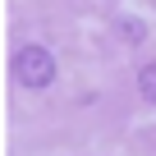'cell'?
Segmentation results:
<instances>
[{
    "instance_id": "6da1fadb",
    "label": "cell",
    "mask_w": 156,
    "mask_h": 156,
    "mask_svg": "<svg viewBox=\"0 0 156 156\" xmlns=\"http://www.w3.org/2000/svg\"><path fill=\"white\" fill-rule=\"evenodd\" d=\"M14 78H19L28 92L51 87V83H55V55H51L46 46H37V41L19 46V55H14Z\"/></svg>"
},
{
    "instance_id": "7a4b0ae2",
    "label": "cell",
    "mask_w": 156,
    "mask_h": 156,
    "mask_svg": "<svg viewBox=\"0 0 156 156\" xmlns=\"http://www.w3.org/2000/svg\"><path fill=\"white\" fill-rule=\"evenodd\" d=\"M138 92H142V101H156V64L138 69Z\"/></svg>"
},
{
    "instance_id": "3957f363",
    "label": "cell",
    "mask_w": 156,
    "mask_h": 156,
    "mask_svg": "<svg viewBox=\"0 0 156 156\" xmlns=\"http://www.w3.org/2000/svg\"><path fill=\"white\" fill-rule=\"evenodd\" d=\"M119 37H124V41H142V37H147V28H142L138 19H124V23H119Z\"/></svg>"
}]
</instances>
